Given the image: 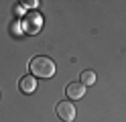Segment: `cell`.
Here are the masks:
<instances>
[{"label": "cell", "mask_w": 126, "mask_h": 122, "mask_svg": "<svg viewBox=\"0 0 126 122\" xmlns=\"http://www.w3.org/2000/svg\"><path fill=\"white\" fill-rule=\"evenodd\" d=\"M29 69L37 77H51L55 73V63L49 59V57H45V55H37V57L31 59Z\"/></svg>", "instance_id": "6da1fadb"}, {"label": "cell", "mask_w": 126, "mask_h": 122, "mask_svg": "<svg viewBox=\"0 0 126 122\" xmlns=\"http://www.w3.org/2000/svg\"><path fill=\"white\" fill-rule=\"evenodd\" d=\"M41 14L35 12V10H31L29 14H25V18H22V29H25L27 33H39V29H41Z\"/></svg>", "instance_id": "7a4b0ae2"}, {"label": "cell", "mask_w": 126, "mask_h": 122, "mask_svg": "<svg viewBox=\"0 0 126 122\" xmlns=\"http://www.w3.org/2000/svg\"><path fill=\"white\" fill-rule=\"evenodd\" d=\"M57 116L63 120V122H71L75 118V106L71 102H59L57 104Z\"/></svg>", "instance_id": "3957f363"}, {"label": "cell", "mask_w": 126, "mask_h": 122, "mask_svg": "<svg viewBox=\"0 0 126 122\" xmlns=\"http://www.w3.org/2000/svg\"><path fill=\"white\" fill-rule=\"evenodd\" d=\"M65 94H67L69 100H79V98H83V94H85V86L79 84V81H73V84L67 86Z\"/></svg>", "instance_id": "277c9868"}, {"label": "cell", "mask_w": 126, "mask_h": 122, "mask_svg": "<svg viewBox=\"0 0 126 122\" xmlns=\"http://www.w3.org/2000/svg\"><path fill=\"white\" fill-rule=\"evenodd\" d=\"M18 87H20V92H22V94H33L35 89H37V81H35V77L29 73V75L20 77V81H18Z\"/></svg>", "instance_id": "5b68a950"}, {"label": "cell", "mask_w": 126, "mask_h": 122, "mask_svg": "<svg viewBox=\"0 0 126 122\" xmlns=\"http://www.w3.org/2000/svg\"><path fill=\"white\" fill-rule=\"evenodd\" d=\"M79 84H83L85 87H88V86H94V84H96V73H94L92 69L81 71V75H79Z\"/></svg>", "instance_id": "8992f818"}, {"label": "cell", "mask_w": 126, "mask_h": 122, "mask_svg": "<svg viewBox=\"0 0 126 122\" xmlns=\"http://www.w3.org/2000/svg\"><path fill=\"white\" fill-rule=\"evenodd\" d=\"M20 4H22V6H27V8H31V10H33V8H35V6L39 4V2H37V0H22Z\"/></svg>", "instance_id": "52a82bcc"}]
</instances>
